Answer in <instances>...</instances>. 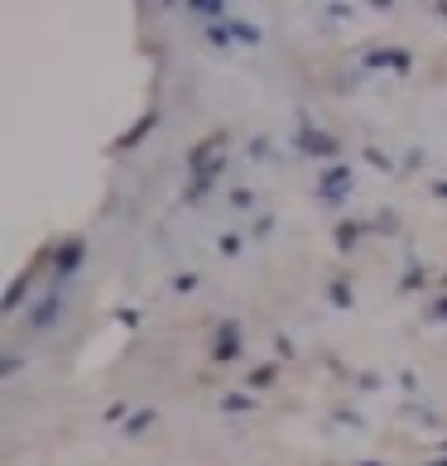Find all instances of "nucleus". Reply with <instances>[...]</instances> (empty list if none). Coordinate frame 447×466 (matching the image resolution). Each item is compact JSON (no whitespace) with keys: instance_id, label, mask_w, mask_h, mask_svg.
I'll use <instances>...</instances> for the list:
<instances>
[{"instance_id":"1","label":"nucleus","mask_w":447,"mask_h":466,"mask_svg":"<svg viewBox=\"0 0 447 466\" xmlns=\"http://www.w3.org/2000/svg\"><path fill=\"white\" fill-rule=\"evenodd\" d=\"M240 351V337H236V327H221V341H217V360H231Z\"/></svg>"},{"instance_id":"2","label":"nucleus","mask_w":447,"mask_h":466,"mask_svg":"<svg viewBox=\"0 0 447 466\" xmlns=\"http://www.w3.org/2000/svg\"><path fill=\"white\" fill-rule=\"evenodd\" d=\"M347 187H351V174H347V168H332V174H328V183H322V193H328V198H337V193H347Z\"/></svg>"},{"instance_id":"3","label":"nucleus","mask_w":447,"mask_h":466,"mask_svg":"<svg viewBox=\"0 0 447 466\" xmlns=\"http://www.w3.org/2000/svg\"><path fill=\"white\" fill-rule=\"evenodd\" d=\"M371 63H375V67H385V63H390L394 73H404V67H409V54H400V48H390V54H371Z\"/></svg>"},{"instance_id":"4","label":"nucleus","mask_w":447,"mask_h":466,"mask_svg":"<svg viewBox=\"0 0 447 466\" xmlns=\"http://www.w3.org/2000/svg\"><path fill=\"white\" fill-rule=\"evenodd\" d=\"M303 149H313V154H322V159H328V154H337V145L328 140V135H318V130H313V135H303Z\"/></svg>"},{"instance_id":"5","label":"nucleus","mask_w":447,"mask_h":466,"mask_svg":"<svg viewBox=\"0 0 447 466\" xmlns=\"http://www.w3.org/2000/svg\"><path fill=\"white\" fill-rule=\"evenodd\" d=\"M221 409H231V413H246V409H250V400H246V394H227V404H221Z\"/></svg>"},{"instance_id":"6","label":"nucleus","mask_w":447,"mask_h":466,"mask_svg":"<svg viewBox=\"0 0 447 466\" xmlns=\"http://www.w3.org/2000/svg\"><path fill=\"white\" fill-rule=\"evenodd\" d=\"M240 250V236H221V255H236Z\"/></svg>"},{"instance_id":"7","label":"nucleus","mask_w":447,"mask_h":466,"mask_svg":"<svg viewBox=\"0 0 447 466\" xmlns=\"http://www.w3.org/2000/svg\"><path fill=\"white\" fill-rule=\"evenodd\" d=\"M193 284H198V274H178V279H174V289H178V293H188Z\"/></svg>"},{"instance_id":"8","label":"nucleus","mask_w":447,"mask_h":466,"mask_svg":"<svg viewBox=\"0 0 447 466\" xmlns=\"http://www.w3.org/2000/svg\"><path fill=\"white\" fill-rule=\"evenodd\" d=\"M269 380H274V370H269V366H260V370L250 375V385H269Z\"/></svg>"},{"instance_id":"9","label":"nucleus","mask_w":447,"mask_h":466,"mask_svg":"<svg viewBox=\"0 0 447 466\" xmlns=\"http://www.w3.org/2000/svg\"><path fill=\"white\" fill-rule=\"evenodd\" d=\"M433 313H438V318H447V303H438V308H433Z\"/></svg>"}]
</instances>
